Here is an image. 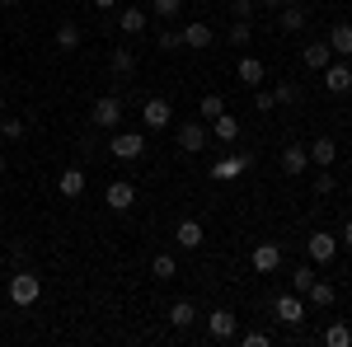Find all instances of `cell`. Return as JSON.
<instances>
[{"instance_id": "cell-42", "label": "cell", "mask_w": 352, "mask_h": 347, "mask_svg": "<svg viewBox=\"0 0 352 347\" xmlns=\"http://www.w3.org/2000/svg\"><path fill=\"white\" fill-rule=\"evenodd\" d=\"M258 5H263V10H282V0H258Z\"/></svg>"}, {"instance_id": "cell-27", "label": "cell", "mask_w": 352, "mask_h": 347, "mask_svg": "<svg viewBox=\"0 0 352 347\" xmlns=\"http://www.w3.org/2000/svg\"><path fill=\"white\" fill-rule=\"evenodd\" d=\"M272 99H277V104H282V108H296L300 99H305V89H300L296 80H282V85H277V89H272Z\"/></svg>"}, {"instance_id": "cell-11", "label": "cell", "mask_w": 352, "mask_h": 347, "mask_svg": "<svg viewBox=\"0 0 352 347\" xmlns=\"http://www.w3.org/2000/svg\"><path fill=\"white\" fill-rule=\"evenodd\" d=\"M249 263H254V272H263V277H272V272L282 267V249L263 240L258 249H254V254H249Z\"/></svg>"}, {"instance_id": "cell-7", "label": "cell", "mask_w": 352, "mask_h": 347, "mask_svg": "<svg viewBox=\"0 0 352 347\" xmlns=\"http://www.w3.org/2000/svg\"><path fill=\"white\" fill-rule=\"evenodd\" d=\"M109 150L118 155V160H141V150H146V136H141V132H113Z\"/></svg>"}, {"instance_id": "cell-41", "label": "cell", "mask_w": 352, "mask_h": 347, "mask_svg": "<svg viewBox=\"0 0 352 347\" xmlns=\"http://www.w3.org/2000/svg\"><path fill=\"white\" fill-rule=\"evenodd\" d=\"M338 244H348V249H352V221L343 225V235H338Z\"/></svg>"}, {"instance_id": "cell-20", "label": "cell", "mask_w": 352, "mask_h": 347, "mask_svg": "<svg viewBox=\"0 0 352 347\" xmlns=\"http://www.w3.org/2000/svg\"><path fill=\"white\" fill-rule=\"evenodd\" d=\"M329 52L333 56H352V24H333L329 28Z\"/></svg>"}, {"instance_id": "cell-39", "label": "cell", "mask_w": 352, "mask_h": 347, "mask_svg": "<svg viewBox=\"0 0 352 347\" xmlns=\"http://www.w3.org/2000/svg\"><path fill=\"white\" fill-rule=\"evenodd\" d=\"M254 108H258V113H272V108H277L272 89H258V94H254Z\"/></svg>"}, {"instance_id": "cell-33", "label": "cell", "mask_w": 352, "mask_h": 347, "mask_svg": "<svg viewBox=\"0 0 352 347\" xmlns=\"http://www.w3.org/2000/svg\"><path fill=\"white\" fill-rule=\"evenodd\" d=\"M151 14H160V19H179V14H184V0H151Z\"/></svg>"}, {"instance_id": "cell-8", "label": "cell", "mask_w": 352, "mask_h": 347, "mask_svg": "<svg viewBox=\"0 0 352 347\" xmlns=\"http://www.w3.org/2000/svg\"><path fill=\"white\" fill-rule=\"evenodd\" d=\"M174 136H179V150H184V155H197V150L212 141V132H207L202 122H184V127H179Z\"/></svg>"}, {"instance_id": "cell-21", "label": "cell", "mask_w": 352, "mask_h": 347, "mask_svg": "<svg viewBox=\"0 0 352 347\" xmlns=\"http://www.w3.org/2000/svg\"><path fill=\"white\" fill-rule=\"evenodd\" d=\"M305 19H310V14H305V5H282V10H277V24L287 28V33H300Z\"/></svg>"}, {"instance_id": "cell-9", "label": "cell", "mask_w": 352, "mask_h": 347, "mask_svg": "<svg viewBox=\"0 0 352 347\" xmlns=\"http://www.w3.org/2000/svg\"><path fill=\"white\" fill-rule=\"evenodd\" d=\"M169 117H174V108H169V99H146V104H141V122H146L151 132H160V127H169Z\"/></svg>"}, {"instance_id": "cell-31", "label": "cell", "mask_w": 352, "mask_h": 347, "mask_svg": "<svg viewBox=\"0 0 352 347\" xmlns=\"http://www.w3.org/2000/svg\"><path fill=\"white\" fill-rule=\"evenodd\" d=\"M324 343H329V347H352V328H348L343 320L329 324V328H324Z\"/></svg>"}, {"instance_id": "cell-37", "label": "cell", "mask_w": 352, "mask_h": 347, "mask_svg": "<svg viewBox=\"0 0 352 347\" xmlns=\"http://www.w3.org/2000/svg\"><path fill=\"white\" fill-rule=\"evenodd\" d=\"M240 343H244V347H268L272 338L263 333V328H249V333H240Z\"/></svg>"}, {"instance_id": "cell-19", "label": "cell", "mask_w": 352, "mask_h": 347, "mask_svg": "<svg viewBox=\"0 0 352 347\" xmlns=\"http://www.w3.org/2000/svg\"><path fill=\"white\" fill-rule=\"evenodd\" d=\"M56 188H61V197H80V192H85V169H80V164L61 169V179H56Z\"/></svg>"}, {"instance_id": "cell-24", "label": "cell", "mask_w": 352, "mask_h": 347, "mask_svg": "<svg viewBox=\"0 0 352 347\" xmlns=\"http://www.w3.org/2000/svg\"><path fill=\"white\" fill-rule=\"evenodd\" d=\"M333 160H338V146H333L329 136H320V141L310 146V164H320V169H329Z\"/></svg>"}, {"instance_id": "cell-10", "label": "cell", "mask_w": 352, "mask_h": 347, "mask_svg": "<svg viewBox=\"0 0 352 347\" xmlns=\"http://www.w3.org/2000/svg\"><path fill=\"white\" fill-rule=\"evenodd\" d=\"M202 240H207V230H202V221H179V225H174V244H179V249H202Z\"/></svg>"}, {"instance_id": "cell-15", "label": "cell", "mask_w": 352, "mask_h": 347, "mask_svg": "<svg viewBox=\"0 0 352 347\" xmlns=\"http://www.w3.org/2000/svg\"><path fill=\"white\" fill-rule=\"evenodd\" d=\"M207 132L217 136L221 146H235V141H240V122H235L230 113H221V117H212V122H207Z\"/></svg>"}, {"instance_id": "cell-6", "label": "cell", "mask_w": 352, "mask_h": 347, "mask_svg": "<svg viewBox=\"0 0 352 347\" xmlns=\"http://www.w3.org/2000/svg\"><path fill=\"white\" fill-rule=\"evenodd\" d=\"M249 164H254V155H221L217 164H212V169H207V174H212V179H217V183H230V179H240L244 169H249Z\"/></svg>"}, {"instance_id": "cell-5", "label": "cell", "mask_w": 352, "mask_h": 347, "mask_svg": "<svg viewBox=\"0 0 352 347\" xmlns=\"http://www.w3.org/2000/svg\"><path fill=\"white\" fill-rule=\"evenodd\" d=\"M305 254H310V263H329V258H338V235H333V230H315V235L305 240Z\"/></svg>"}, {"instance_id": "cell-34", "label": "cell", "mask_w": 352, "mask_h": 347, "mask_svg": "<svg viewBox=\"0 0 352 347\" xmlns=\"http://www.w3.org/2000/svg\"><path fill=\"white\" fill-rule=\"evenodd\" d=\"M24 132H28V122H19V117H0V136H5V141H24Z\"/></svg>"}, {"instance_id": "cell-36", "label": "cell", "mask_w": 352, "mask_h": 347, "mask_svg": "<svg viewBox=\"0 0 352 347\" xmlns=\"http://www.w3.org/2000/svg\"><path fill=\"white\" fill-rule=\"evenodd\" d=\"M333 188H338V179H333V169H320V174H315V192H320V197H329Z\"/></svg>"}, {"instance_id": "cell-23", "label": "cell", "mask_w": 352, "mask_h": 347, "mask_svg": "<svg viewBox=\"0 0 352 347\" xmlns=\"http://www.w3.org/2000/svg\"><path fill=\"white\" fill-rule=\"evenodd\" d=\"M305 300H310L315 310H329V305L338 300V291H333V282H320V277H315V287L305 291Z\"/></svg>"}, {"instance_id": "cell-32", "label": "cell", "mask_w": 352, "mask_h": 347, "mask_svg": "<svg viewBox=\"0 0 352 347\" xmlns=\"http://www.w3.org/2000/svg\"><path fill=\"white\" fill-rule=\"evenodd\" d=\"M197 113H202V122H212V117H221V113H226V99H221V94H202Z\"/></svg>"}, {"instance_id": "cell-26", "label": "cell", "mask_w": 352, "mask_h": 347, "mask_svg": "<svg viewBox=\"0 0 352 347\" xmlns=\"http://www.w3.org/2000/svg\"><path fill=\"white\" fill-rule=\"evenodd\" d=\"M56 47H61V52H76V47H80V24H76V19L56 24Z\"/></svg>"}, {"instance_id": "cell-44", "label": "cell", "mask_w": 352, "mask_h": 347, "mask_svg": "<svg viewBox=\"0 0 352 347\" xmlns=\"http://www.w3.org/2000/svg\"><path fill=\"white\" fill-rule=\"evenodd\" d=\"M0 5H5V10H14V5H24V0H0Z\"/></svg>"}, {"instance_id": "cell-28", "label": "cell", "mask_w": 352, "mask_h": 347, "mask_svg": "<svg viewBox=\"0 0 352 347\" xmlns=\"http://www.w3.org/2000/svg\"><path fill=\"white\" fill-rule=\"evenodd\" d=\"M305 66H315V71H324L329 61H333V52H329V43H305Z\"/></svg>"}, {"instance_id": "cell-29", "label": "cell", "mask_w": 352, "mask_h": 347, "mask_svg": "<svg viewBox=\"0 0 352 347\" xmlns=\"http://www.w3.org/2000/svg\"><path fill=\"white\" fill-rule=\"evenodd\" d=\"M109 66H113V76H132L136 71V52L132 47H118V52L109 56Z\"/></svg>"}, {"instance_id": "cell-13", "label": "cell", "mask_w": 352, "mask_h": 347, "mask_svg": "<svg viewBox=\"0 0 352 347\" xmlns=\"http://www.w3.org/2000/svg\"><path fill=\"white\" fill-rule=\"evenodd\" d=\"M305 169H310V150H305V146H287V150H282V174H287V179H300Z\"/></svg>"}, {"instance_id": "cell-14", "label": "cell", "mask_w": 352, "mask_h": 347, "mask_svg": "<svg viewBox=\"0 0 352 347\" xmlns=\"http://www.w3.org/2000/svg\"><path fill=\"white\" fill-rule=\"evenodd\" d=\"M104 202H109L113 212H127V207L136 202V188L127 183V179H113V183H109V192H104Z\"/></svg>"}, {"instance_id": "cell-4", "label": "cell", "mask_w": 352, "mask_h": 347, "mask_svg": "<svg viewBox=\"0 0 352 347\" xmlns=\"http://www.w3.org/2000/svg\"><path fill=\"white\" fill-rule=\"evenodd\" d=\"M272 315L287 324V328H300V324H305V295H296V291L277 295V300H272Z\"/></svg>"}, {"instance_id": "cell-18", "label": "cell", "mask_w": 352, "mask_h": 347, "mask_svg": "<svg viewBox=\"0 0 352 347\" xmlns=\"http://www.w3.org/2000/svg\"><path fill=\"white\" fill-rule=\"evenodd\" d=\"M235 76H240L244 85H254V89H258V85H263V76H268V66H263L258 56H240V66H235Z\"/></svg>"}, {"instance_id": "cell-3", "label": "cell", "mask_w": 352, "mask_h": 347, "mask_svg": "<svg viewBox=\"0 0 352 347\" xmlns=\"http://www.w3.org/2000/svg\"><path fill=\"white\" fill-rule=\"evenodd\" d=\"M89 122H94V127H104V132H113V127L122 122V99H118V94L94 99V108H89Z\"/></svg>"}, {"instance_id": "cell-45", "label": "cell", "mask_w": 352, "mask_h": 347, "mask_svg": "<svg viewBox=\"0 0 352 347\" xmlns=\"http://www.w3.org/2000/svg\"><path fill=\"white\" fill-rule=\"evenodd\" d=\"M0 117H5V94H0Z\"/></svg>"}, {"instance_id": "cell-38", "label": "cell", "mask_w": 352, "mask_h": 347, "mask_svg": "<svg viewBox=\"0 0 352 347\" xmlns=\"http://www.w3.org/2000/svg\"><path fill=\"white\" fill-rule=\"evenodd\" d=\"M155 47H160V52H174V47H184V43H179V33H174V28H164L160 38H155Z\"/></svg>"}, {"instance_id": "cell-17", "label": "cell", "mask_w": 352, "mask_h": 347, "mask_svg": "<svg viewBox=\"0 0 352 347\" xmlns=\"http://www.w3.org/2000/svg\"><path fill=\"white\" fill-rule=\"evenodd\" d=\"M118 28H122L127 38L146 33V10H136V5H122V10H118Z\"/></svg>"}, {"instance_id": "cell-25", "label": "cell", "mask_w": 352, "mask_h": 347, "mask_svg": "<svg viewBox=\"0 0 352 347\" xmlns=\"http://www.w3.org/2000/svg\"><path fill=\"white\" fill-rule=\"evenodd\" d=\"M151 277H155V282H174V277H179L174 254H155V258H151Z\"/></svg>"}, {"instance_id": "cell-12", "label": "cell", "mask_w": 352, "mask_h": 347, "mask_svg": "<svg viewBox=\"0 0 352 347\" xmlns=\"http://www.w3.org/2000/svg\"><path fill=\"white\" fill-rule=\"evenodd\" d=\"M324 89H333V94H348V89H352V66L343 61V56L324 66Z\"/></svg>"}, {"instance_id": "cell-16", "label": "cell", "mask_w": 352, "mask_h": 347, "mask_svg": "<svg viewBox=\"0 0 352 347\" xmlns=\"http://www.w3.org/2000/svg\"><path fill=\"white\" fill-rule=\"evenodd\" d=\"M207 333H212V338H235V315H230L226 305L212 310V315H207Z\"/></svg>"}, {"instance_id": "cell-2", "label": "cell", "mask_w": 352, "mask_h": 347, "mask_svg": "<svg viewBox=\"0 0 352 347\" xmlns=\"http://www.w3.org/2000/svg\"><path fill=\"white\" fill-rule=\"evenodd\" d=\"M179 43H184L188 52H207V47L217 43V28H212V24H202V19H188V24L179 28Z\"/></svg>"}, {"instance_id": "cell-40", "label": "cell", "mask_w": 352, "mask_h": 347, "mask_svg": "<svg viewBox=\"0 0 352 347\" xmlns=\"http://www.w3.org/2000/svg\"><path fill=\"white\" fill-rule=\"evenodd\" d=\"M230 14L235 19H254V0H230Z\"/></svg>"}, {"instance_id": "cell-46", "label": "cell", "mask_w": 352, "mask_h": 347, "mask_svg": "<svg viewBox=\"0 0 352 347\" xmlns=\"http://www.w3.org/2000/svg\"><path fill=\"white\" fill-rule=\"evenodd\" d=\"M0 174H5V155H0Z\"/></svg>"}, {"instance_id": "cell-22", "label": "cell", "mask_w": 352, "mask_h": 347, "mask_svg": "<svg viewBox=\"0 0 352 347\" xmlns=\"http://www.w3.org/2000/svg\"><path fill=\"white\" fill-rule=\"evenodd\" d=\"M169 324H174V328H192V324H197V305H192V300H174V305H169Z\"/></svg>"}, {"instance_id": "cell-43", "label": "cell", "mask_w": 352, "mask_h": 347, "mask_svg": "<svg viewBox=\"0 0 352 347\" xmlns=\"http://www.w3.org/2000/svg\"><path fill=\"white\" fill-rule=\"evenodd\" d=\"M94 5H99V10H113V5H118V0H94Z\"/></svg>"}, {"instance_id": "cell-30", "label": "cell", "mask_w": 352, "mask_h": 347, "mask_svg": "<svg viewBox=\"0 0 352 347\" xmlns=\"http://www.w3.org/2000/svg\"><path fill=\"white\" fill-rule=\"evenodd\" d=\"M249 38H254V28H249V19H235V24L226 28V43H230V47H249Z\"/></svg>"}, {"instance_id": "cell-35", "label": "cell", "mask_w": 352, "mask_h": 347, "mask_svg": "<svg viewBox=\"0 0 352 347\" xmlns=\"http://www.w3.org/2000/svg\"><path fill=\"white\" fill-rule=\"evenodd\" d=\"M310 287H315V267H296V272H292V291L305 295Z\"/></svg>"}, {"instance_id": "cell-1", "label": "cell", "mask_w": 352, "mask_h": 347, "mask_svg": "<svg viewBox=\"0 0 352 347\" xmlns=\"http://www.w3.org/2000/svg\"><path fill=\"white\" fill-rule=\"evenodd\" d=\"M38 295H43V277H38V272H14V277H10V300H14V305H38Z\"/></svg>"}]
</instances>
